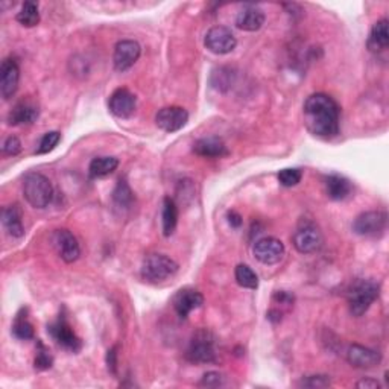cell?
I'll return each mask as SVG.
<instances>
[{
    "label": "cell",
    "mask_w": 389,
    "mask_h": 389,
    "mask_svg": "<svg viewBox=\"0 0 389 389\" xmlns=\"http://www.w3.org/2000/svg\"><path fill=\"white\" fill-rule=\"evenodd\" d=\"M225 383V377L219 374V372L210 371L207 374H204V377L201 379L200 386H205V388H219Z\"/></svg>",
    "instance_id": "e575fe53"
},
{
    "label": "cell",
    "mask_w": 389,
    "mask_h": 389,
    "mask_svg": "<svg viewBox=\"0 0 389 389\" xmlns=\"http://www.w3.org/2000/svg\"><path fill=\"white\" fill-rule=\"evenodd\" d=\"M53 363V357L51 354V352L47 350V347L42 343V340L37 339V356H35V362L34 367L37 371H46L52 367Z\"/></svg>",
    "instance_id": "f546056e"
},
{
    "label": "cell",
    "mask_w": 389,
    "mask_h": 389,
    "mask_svg": "<svg viewBox=\"0 0 389 389\" xmlns=\"http://www.w3.org/2000/svg\"><path fill=\"white\" fill-rule=\"evenodd\" d=\"M53 247L57 250L58 256L66 261V263H74L81 256V248L76 237L71 234L69 230H57L52 236Z\"/></svg>",
    "instance_id": "4fadbf2b"
},
{
    "label": "cell",
    "mask_w": 389,
    "mask_h": 389,
    "mask_svg": "<svg viewBox=\"0 0 389 389\" xmlns=\"http://www.w3.org/2000/svg\"><path fill=\"white\" fill-rule=\"evenodd\" d=\"M204 44L214 55H227L236 49L237 40L232 29L225 26H213L205 34Z\"/></svg>",
    "instance_id": "ba28073f"
},
{
    "label": "cell",
    "mask_w": 389,
    "mask_h": 389,
    "mask_svg": "<svg viewBox=\"0 0 389 389\" xmlns=\"http://www.w3.org/2000/svg\"><path fill=\"white\" fill-rule=\"evenodd\" d=\"M172 304L180 318L186 320L190 313L204 304V297L200 291L184 288L175 293V297L172 300Z\"/></svg>",
    "instance_id": "5bb4252c"
},
{
    "label": "cell",
    "mask_w": 389,
    "mask_h": 389,
    "mask_svg": "<svg viewBox=\"0 0 389 389\" xmlns=\"http://www.w3.org/2000/svg\"><path fill=\"white\" fill-rule=\"evenodd\" d=\"M347 361L354 368L371 370L377 367L380 361H382V356H380L379 352L371 350L368 347L352 344L347 350Z\"/></svg>",
    "instance_id": "e0dca14e"
},
{
    "label": "cell",
    "mask_w": 389,
    "mask_h": 389,
    "mask_svg": "<svg viewBox=\"0 0 389 389\" xmlns=\"http://www.w3.org/2000/svg\"><path fill=\"white\" fill-rule=\"evenodd\" d=\"M388 216L385 211L371 210L359 214L353 222V232L365 237L382 236L386 230Z\"/></svg>",
    "instance_id": "8992f818"
},
{
    "label": "cell",
    "mask_w": 389,
    "mask_h": 389,
    "mask_svg": "<svg viewBox=\"0 0 389 389\" xmlns=\"http://www.w3.org/2000/svg\"><path fill=\"white\" fill-rule=\"evenodd\" d=\"M17 21L25 28H34L40 23V10L38 3L29 0L21 5V10L17 14Z\"/></svg>",
    "instance_id": "4316f807"
},
{
    "label": "cell",
    "mask_w": 389,
    "mask_h": 389,
    "mask_svg": "<svg viewBox=\"0 0 389 389\" xmlns=\"http://www.w3.org/2000/svg\"><path fill=\"white\" fill-rule=\"evenodd\" d=\"M178 273V263L164 254H149L141 263V277L149 283H163Z\"/></svg>",
    "instance_id": "5b68a950"
},
{
    "label": "cell",
    "mask_w": 389,
    "mask_h": 389,
    "mask_svg": "<svg viewBox=\"0 0 389 389\" xmlns=\"http://www.w3.org/2000/svg\"><path fill=\"white\" fill-rule=\"evenodd\" d=\"M211 84L214 89L218 90H225L232 85V71L228 69H219L216 71H213L211 75Z\"/></svg>",
    "instance_id": "d6a6232c"
},
{
    "label": "cell",
    "mask_w": 389,
    "mask_h": 389,
    "mask_svg": "<svg viewBox=\"0 0 389 389\" xmlns=\"http://www.w3.org/2000/svg\"><path fill=\"white\" fill-rule=\"evenodd\" d=\"M265 12L256 5L243 6L236 17V26L245 33H256L265 25Z\"/></svg>",
    "instance_id": "ac0fdd59"
},
{
    "label": "cell",
    "mask_w": 389,
    "mask_h": 389,
    "mask_svg": "<svg viewBox=\"0 0 389 389\" xmlns=\"http://www.w3.org/2000/svg\"><path fill=\"white\" fill-rule=\"evenodd\" d=\"M356 386L362 388V389H376V388H380V383L372 377H363L362 380H359V382L356 383Z\"/></svg>",
    "instance_id": "8d00e7d4"
},
{
    "label": "cell",
    "mask_w": 389,
    "mask_h": 389,
    "mask_svg": "<svg viewBox=\"0 0 389 389\" xmlns=\"http://www.w3.org/2000/svg\"><path fill=\"white\" fill-rule=\"evenodd\" d=\"M20 150H21V141L19 140V137L10 136V137H8V139L3 141L2 153H3L5 155H10V157L19 155V154H20Z\"/></svg>",
    "instance_id": "d590c367"
},
{
    "label": "cell",
    "mask_w": 389,
    "mask_h": 389,
    "mask_svg": "<svg viewBox=\"0 0 389 389\" xmlns=\"http://www.w3.org/2000/svg\"><path fill=\"white\" fill-rule=\"evenodd\" d=\"M47 331L51 333L55 343L67 352L78 353L83 348V340L76 336L64 315H60V318L47 327Z\"/></svg>",
    "instance_id": "52a82bcc"
},
{
    "label": "cell",
    "mask_w": 389,
    "mask_h": 389,
    "mask_svg": "<svg viewBox=\"0 0 389 389\" xmlns=\"http://www.w3.org/2000/svg\"><path fill=\"white\" fill-rule=\"evenodd\" d=\"M113 200L114 204L117 205L119 209H130L131 204L134 201V196L130 186L126 184L125 180H121L117 182V186L114 189V193H113Z\"/></svg>",
    "instance_id": "f1b7e54d"
},
{
    "label": "cell",
    "mask_w": 389,
    "mask_h": 389,
    "mask_svg": "<svg viewBox=\"0 0 389 389\" xmlns=\"http://www.w3.org/2000/svg\"><path fill=\"white\" fill-rule=\"evenodd\" d=\"M187 361L192 363H213L218 361L216 338L207 329H200L193 333L190 339L187 352Z\"/></svg>",
    "instance_id": "3957f363"
},
{
    "label": "cell",
    "mask_w": 389,
    "mask_h": 389,
    "mask_svg": "<svg viewBox=\"0 0 389 389\" xmlns=\"http://www.w3.org/2000/svg\"><path fill=\"white\" fill-rule=\"evenodd\" d=\"M12 335L20 340H29L34 338V327L28 320V311L21 309L12 324Z\"/></svg>",
    "instance_id": "484cf974"
},
{
    "label": "cell",
    "mask_w": 389,
    "mask_h": 389,
    "mask_svg": "<svg viewBox=\"0 0 389 389\" xmlns=\"http://www.w3.org/2000/svg\"><path fill=\"white\" fill-rule=\"evenodd\" d=\"M324 186L325 193H327V196L333 201H343L353 192L352 182L340 175H329L325 178Z\"/></svg>",
    "instance_id": "7402d4cb"
},
{
    "label": "cell",
    "mask_w": 389,
    "mask_h": 389,
    "mask_svg": "<svg viewBox=\"0 0 389 389\" xmlns=\"http://www.w3.org/2000/svg\"><path fill=\"white\" fill-rule=\"evenodd\" d=\"M108 108L119 119H128L137 108V98L128 89H117L108 101Z\"/></svg>",
    "instance_id": "2e32d148"
},
{
    "label": "cell",
    "mask_w": 389,
    "mask_h": 389,
    "mask_svg": "<svg viewBox=\"0 0 389 389\" xmlns=\"http://www.w3.org/2000/svg\"><path fill=\"white\" fill-rule=\"evenodd\" d=\"M277 177H279V181H280L282 186L293 187V186L298 184L301 178H303V172H301V169H297V168L282 169Z\"/></svg>",
    "instance_id": "1f68e13d"
},
{
    "label": "cell",
    "mask_w": 389,
    "mask_h": 389,
    "mask_svg": "<svg viewBox=\"0 0 389 389\" xmlns=\"http://www.w3.org/2000/svg\"><path fill=\"white\" fill-rule=\"evenodd\" d=\"M304 123L313 136L322 139L339 134L340 108L338 102L325 93H315L304 102Z\"/></svg>",
    "instance_id": "6da1fadb"
},
{
    "label": "cell",
    "mask_w": 389,
    "mask_h": 389,
    "mask_svg": "<svg viewBox=\"0 0 389 389\" xmlns=\"http://www.w3.org/2000/svg\"><path fill=\"white\" fill-rule=\"evenodd\" d=\"M107 365H108V370L116 374V370H117V353H116V347L111 348L107 354Z\"/></svg>",
    "instance_id": "74e56055"
},
{
    "label": "cell",
    "mask_w": 389,
    "mask_h": 389,
    "mask_svg": "<svg viewBox=\"0 0 389 389\" xmlns=\"http://www.w3.org/2000/svg\"><path fill=\"white\" fill-rule=\"evenodd\" d=\"M40 116L38 107L31 101H20L8 114V123L11 126L33 125Z\"/></svg>",
    "instance_id": "d6986e66"
},
{
    "label": "cell",
    "mask_w": 389,
    "mask_h": 389,
    "mask_svg": "<svg viewBox=\"0 0 389 389\" xmlns=\"http://www.w3.org/2000/svg\"><path fill=\"white\" fill-rule=\"evenodd\" d=\"M2 224L6 230V233L11 237H15V239H19V237L25 234L21 209L17 204L8 205V207L2 210Z\"/></svg>",
    "instance_id": "44dd1931"
},
{
    "label": "cell",
    "mask_w": 389,
    "mask_h": 389,
    "mask_svg": "<svg viewBox=\"0 0 389 389\" xmlns=\"http://www.w3.org/2000/svg\"><path fill=\"white\" fill-rule=\"evenodd\" d=\"M20 81V69L17 61L14 58L3 60L0 66V93L5 101L11 99L19 89Z\"/></svg>",
    "instance_id": "9a60e30c"
},
{
    "label": "cell",
    "mask_w": 389,
    "mask_h": 389,
    "mask_svg": "<svg viewBox=\"0 0 389 389\" xmlns=\"http://www.w3.org/2000/svg\"><path fill=\"white\" fill-rule=\"evenodd\" d=\"M162 222H163V234L169 237L173 234L178 224V207L172 198L166 196L163 200V211H162Z\"/></svg>",
    "instance_id": "cb8c5ba5"
},
{
    "label": "cell",
    "mask_w": 389,
    "mask_h": 389,
    "mask_svg": "<svg viewBox=\"0 0 389 389\" xmlns=\"http://www.w3.org/2000/svg\"><path fill=\"white\" fill-rule=\"evenodd\" d=\"M119 166L116 157H96L89 166V173L92 178H104L113 173Z\"/></svg>",
    "instance_id": "d4e9b609"
},
{
    "label": "cell",
    "mask_w": 389,
    "mask_h": 389,
    "mask_svg": "<svg viewBox=\"0 0 389 389\" xmlns=\"http://www.w3.org/2000/svg\"><path fill=\"white\" fill-rule=\"evenodd\" d=\"M228 222L232 227L239 228L242 225V216L237 211L232 210V211H228Z\"/></svg>",
    "instance_id": "ab89813d"
},
{
    "label": "cell",
    "mask_w": 389,
    "mask_h": 389,
    "mask_svg": "<svg viewBox=\"0 0 389 389\" xmlns=\"http://www.w3.org/2000/svg\"><path fill=\"white\" fill-rule=\"evenodd\" d=\"M23 195L34 209H46L53 198L52 182L43 173L31 172L23 180Z\"/></svg>",
    "instance_id": "277c9868"
},
{
    "label": "cell",
    "mask_w": 389,
    "mask_h": 389,
    "mask_svg": "<svg viewBox=\"0 0 389 389\" xmlns=\"http://www.w3.org/2000/svg\"><path fill=\"white\" fill-rule=\"evenodd\" d=\"M274 300H275V301H279V303H282V304H292V303H293V295H291L289 292L280 291V292H277V293H275Z\"/></svg>",
    "instance_id": "f35d334b"
},
{
    "label": "cell",
    "mask_w": 389,
    "mask_h": 389,
    "mask_svg": "<svg viewBox=\"0 0 389 389\" xmlns=\"http://www.w3.org/2000/svg\"><path fill=\"white\" fill-rule=\"evenodd\" d=\"M322 234L313 224H304L293 234V247L301 254H313L322 248Z\"/></svg>",
    "instance_id": "9c48e42d"
},
{
    "label": "cell",
    "mask_w": 389,
    "mask_h": 389,
    "mask_svg": "<svg viewBox=\"0 0 389 389\" xmlns=\"http://www.w3.org/2000/svg\"><path fill=\"white\" fill-rule=\"evenodd\" d=\"M193 153L204 158H222L228 155V148L219 137H204L195 141Z\"/></svg>",
    "instance_id": "ffe728a7"
},
{
    "label": "cell",
    "mask_w": 389,
    "mask_h": 389,
    "mask_svg": "<svg viewBox=\"0 0 389 389\" xmlns=\"http://www.w3.org/2000/svg\"><path fill=\"white\" fill-rule=\"evenodd\" d=\"M61 141V134L58 131H51V132H46L44 136L42 137L38 143V148L35 153L38 155H44V154H49L52 150L58 146V143Z\"/></svg>",
    "instance_id": "4dcf8cb0"
},
{
    "label": "cell",
    "mask_w": 389,
    "mask_h": 389,
    "mask_svg": "<svg viewBox=\"0 0 389 389\" xmlns=\"http://www.w3.org/2000/svg\"><path fill=\"white\" fill-rule=\"evenodd\" d=\"M236 282L245 289H257L259 288V277L252 271L248 265H237L234 271Z\"/></svg>",
    "instance_id": "83f0119b"
},
{
    "label": "cell",
    "mask_w": 389,
    "mask_h": 389,
    "mask_svg": "<svg viewBox=\"0 0 389 389\" xmlns=\"http://www.w3.org/2000/svg\"><path fill=\"white\" fill-rule=\"evenodd\" d=\"M389 46V33H388V20L382 19L374 26L371 28V33L368 37V49L371 52H383Z\"/></svg>",
    "instance_id": "603a6c76"
},
{
    "label": "cell",
    "mask_w": 389,
    "mask_h": 389,
    "mask_svg": "<svg viewBox=\"0 0 389 389\" xmlns=\"http://www.w3.org/2000/svg\"><path fill=\"white\" fill-rule=\"evenodd\" d=\"M189 122V113L182 107H164L155 116V123L166 132H175L184 128Z\"/></svg>",
    "instance_id": "8fae6325"
},
{
    "label": "cell",
    "mask_w": 389,
    "mask_h": 389,
    "mask_svg": "<svg viewBox=\"0 0 389 389\" xmlns=\"http://www.w3.org/2000/svg\"><path fill=\"white\" fill-rule=\"evenodd\" d=\"M141 55V47L134 40H122L114 47L113 64L119 71H125L131 69L139 61Z\"/></svg>",
    "instance_id": "7c38bea8"
},
{
    "label": "cell",
    "mask_w": 389,
    "mask_h": 389,
    "mask_svg": "<svg viewBox=\"0 0 389 389\" xmlns=\"http://www.w3.org/2000/svg\"><path fill=\"white\" fill-rule=\"evenodd\" d=\"M300 386L303 388H311V389H320V388H327L330 386V379L329 376H307L301 379V382L298 383Z\"/></svg>",
    "instance_id": "836d02e7"
},
{
    "label": "cell",
    "mask_w": 389,
    "mask_h": 389,
    "mask_svg": "<svg viewBox=\"0 0 389 389\" xmlns=\"http://www.w3.org/2000/svg\"><path fill=\"white\" fill-rule=\"evenodd\" d=\"M254 257L263 265H275L284 257V245L275 237H263L254 243Z\"/></svg>",
    "instance_id": "30bf717a"
},
{
    "label": "cell",
    "mask_w": 389,
    "mask_h": 389,
    "mask_svg": "<svg viewBox=\"0 0 389 389\" xmlns=\"http://www.w3.org/2000/svg\"><path fill=\"white\" fill-rule=\"evenodd\" d=\"M379 292L380 288L376 282L365 280V279L356 280L347 292L350 313L353 316H357V318L362 316L363 313H367L372 303L379 298Z\"/></svg>",
    "instance_id": "7a4b0ae2"
}]
</instances>
